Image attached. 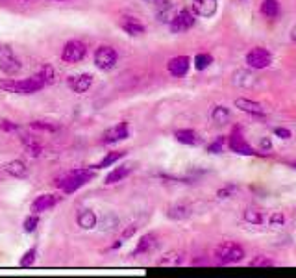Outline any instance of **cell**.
I'll use <instances>...</instances> for the list:
<instances>
[{"label": "cell", "instance_id": "14", "mask_svg": "<svg viewBox=\"0 0 296 278\" xmlns=\"http://www.w3.org/2000/svg\"><path fill=\"white\" fill-rule=\"evenodd\" d=\"M189 67H191V60L187 56H176L168 61V73L172 76H178V78L187 75Z\"/></svg>", "mask_w": 296, "mask_h": 278}, {"label": "cell", "instance_id": "12", "mask_svg": "<svg viewBox=\"0 0 296 278\" xmlns=\"http://www.w3.org/2000/svg\"><path fill=\"white\" fill-rule=\"evenodd\" d=\"M235 108H239L244 113H250V115H257V117L267 115V108L263 104H259V102L250 100V98H237Z\"/></svg>", "mask_w": 296, "mask_h": 278}, {"label": "cell", "instance_id": "43", "mask_svg": "<svg viewBox=\"0 0 296 278\" xmlns=\"http://www.w3.org/2000/svg\"><path fill=\"white\" fill-rule=\"evenodd\" d=\"M272 149V141H270L269 137H263L261 139V150H270Z\"/></svg>", "mask_w": 296, "mask_h": 278}, {"label": "cell", "instance_id": "40", "mask_svg": "<svg viewBox=\"0 0 296 278\" xmlns=\"http://www.w3.org/2000/svg\"><path fill=\"white\" fill-rule=\"evenodd\" d=\"M235 189H237L235 185H228V187H224V189L219 191V193H217V197H219V198H228Z\"/></svg>", "mask_w": 296, "mask_h": 278}, {"label": "cell", "instance_id": "33", "mask_svg": "<svg viewBox=\"0 0 296 278\" xmlns=\"http://www.w3.org/2000/svg\"><path fill=\"white\" fill-rule=\"evenodd\" d=\"M178 264H182V258H180L178 252H168V254H165L159 260V265H178Z\"/></svg>", "mask_w": 296, "mask_h": 278}, {"label": "cell", "instance_id": "6", "mask_svg": "<svg viewBox=\"0 0 296 278\" xmlns=\"http://www.w3.org/2000/svg\"><path fill=\"white\" fill-rule=\"evenodd\" d=\"M170 32L172 34H183V32H187L189 28L195 26V15L191 13L189 9H182V11H178L174 15V19L170 20Z\"/></svg>", "mask_w": 296, "mask_h": 278}, {"label": "cell", "instance_id": "21", "mask_svg": "<svg viewBox=\"0 0 296 278\" xmlns=\"http://www.w3.org/2000/svg\"><path fill=\"white\" fill-rule=\"evenodd\" d=\"M167 215L170 219H174V221H183V219H187L191 215V210L185 204H174V206L168 208Z\"/></svg>", "mask_w": 296, "mask_h": 278}, {"label": "cell", "instance_id": "5", "mask_svg": "<svg viewBox=\"0 0 296 278\" xmlns=\"http://www.w3.org/2000/svg\"><path fill=\"white\" fill-rule=\"evenodd\" d=\"M272 63V54L265 48H252L246 54V65L252 69H267Z\"/></svg>", "mask_w": 296, "mask_h": 278}, {"label": "cell", "instance_id": "17", "mask_svg": "<svg viewBox=\"0 0 296 278\" xmlns=\"http://www.w3.org/2000/svg\"><path fill=\"white\" fill-rule=\"evenodd\" d=\"M58 204V197H54V195H41L39 198H35L34 202H32V213L34 215H37V213H41V211H47L48 208H52V206H56Z\"/></svg>", "mask_w": 296, "mask_h": 278}, {"label": "cell", "instance_id": "10", "mask_svg": "<svg viewBox=\"0 0 296 278\" xmlns=\"http://www.w3.org/2000/svg\"><path fill=\"white\" fill-rule=\"evenodd\" d=\"M128 134H130L128 124H126V122H119V124H115V126H111L109 130L104 132V136H102V143L109 145V143L122 141V139H126V137H128Z\"/></svg>", "mask_w": 296, "mask_h": 278}, {"label": "cell", "instance_id": "41", "mask_svg": "<svg viewBox=\"0 0 296 278\" xmlns=\"http://www.w3.org/2000/svg\"><path fill=\"white\" fill-rule=\"evenodd\" d=\"M0 128L6 130V132H15V130H17V124H13L11 121H6V119H2V121H0Z\"/></svg>", "mask_w": 296, "mask_h": 278}, {"label": "cell", "instance_id": "4", "mask_svg": "<svg viewBox=\"0 0 296 278\" xmlns=\"http://www.w3.org/2000/svg\"><path fill=\"white\" fill-rule=\"evenodd\" d=\"M0 69H2V73H6L7 76L17 75L20 69H22L19 58L13 54L11 47H0Z\"/></svg>", "mask_w": 296, "mask_h": 278}, {"label": "cell", "instance_id": "26", "mask_svg": "<svg viewBox=\"0 0 296 278\" xmlns=\"http://www.w3.org/2000/svg\"><path fill=\"white\" fill-rule=\"evenodd\" d=\"M261 13L269 19H274L280 13V4L278 0H263L261 2Z\"/></svg>", "mask_w": 296, "mask_h": 278}, {"label": "cell", "instance_id": "22", "mask_svg": "<svg viewBox=\"0 0 296 278\" xmlns=\"http://www.w3.org/2000/svg\"><path fill=\"white\" fill-rule=\"evenodd\" d=\"M174 137L180 143H183V145H198L200 143V137H198L195 130H178Z\"/></svg>", "mask_w": 296, "mask_h": 278}, {"label": "cell", "instance_id": "34", "mask_svg": "<svg viewBox=\"0 0 296 278\" xmlns=\"http://www.w3.org/2000/svg\"><path fill=\"white\" fill-rule=\"evenodd\" d=\"M35 254H37V249H30L28 252H24V256L20 258V265H22V267H30V265H34Z\"/></svg>", "mask_w": 296, "mask_h": 278}, {"label": "cell", "instance_id": "45", "mask_svg": "<svg viewBox=\"0 0 296 278\" xmlns=\"http://www.w3.org/2000/svg\"><path fill=\"white\" fill-rule=\"evenodd\" d=\"M145 2H147V4H157L159 0H145Z\"/></svg>", "mask_w": 296, "mask_h": 278}, {"label": "cell", "instance_id": "16", "mask_svg": "<svg viewBox=\"0 0 296 278\" xmlns=\"http://www.w3.org/2000/svg\"><path fill=\"white\" fill-rule=\"evenodd\" d=\"M91 84H93V76L91 75H76L71 76V80H69L71 89L76 91V93H85L91 88Z\"/></svg>", "mask_w": 296, "mask_h": 278}, {"label": "cell", "instance_id": "32", "mask_svg": "<svg viewBox=\"0 0 296 278\" xmlns=\"http://www.w3.org/2000/svg\"><path fill=\"white\" fill-rule=\"evenodd\" d=\"M122 156H124V152H122V150H117V152H109L108 156H106L100 162V165H98V167H109V165H113L117 160H121Z\"/></svg>", "mask_w": 296, "mask_h": 278}, {"label": "cell", "instance_id": "28", "mask_svg": "<svg viewBox=\"0 0 296 278\" xmlns=\"http://www.w3.org/2000/svg\"><path fill=\"white\" fill-rule=\"evenodd\" d=\"M117 224H119V217L113 215V213H104V217L98 221L100 230H113Z\"/></svg>", "mask_w": 296, "mask_h": 278}, {"label": "cell", "instance_id": "42", "mask_svg": "<svg viewBox=\"0 0 296 278\" xmlns=\"http://www.w3.org/2000/svg\"><path fill=\"white\" fill-rule=\"evenodd\" d=\"M274 134H276L278 137H282V139H291V130L287 128H274Z\"/></svg>", "mask_w": 296, "mask_h": 278}, {"label": "cell", "instance_id": "24", "mask_svg": "<svg viewBox=\"0 0 296 278\" xmlns=\"http://www.w3.org/2000/svg\"><path fill=\"white\" fill-rule=\"evenodd\" d=\"M256 78L257 76H254L248 71H237L235 76H233V82L237 86H242V88H252L256 84Z\"/></svg>", "mask_w": 296, "mask_h": 278}, {"label": "cell", "instance_id": "47", "mask_svg": "<svg viewBox=\"0 0 296 278\" xmlns=\"http://www.w3.org/2000/svg\"><path fill=\"white\" fill-rule=\"evenodd\" d=\"M242 2H244V0H242Z\"/></svg>", "mask_w": 296, "mask_h": 278}, {"label": "cell", "instance_id": "9", "mask_svg": "<svg viewBox=\"0 0 296 278\" xmlns=\"http://www.w3.org/2000/svg\"><path fill=\"white\" fill-rule=\"evenodd\" d=\"M94 63L102 71H111L117 65V52L111 47H100L94 52Z\"/></svg>", "mask_w": 296, "mask_h": 278}, {"label": "cell", "instance_id": "13", "mask_svg": "<svg viewBox=\"0 0 296 278\" xmlns=\"http://www.w3.org/2000/svg\"><path fill=\"white\" fill-rule=\"evenodd\" d=\"M178 13L176 11V6L170 2V0H159L157 2V11H155V17H157V20L159 22H163V24H170V20L174 19V15Z\"/></svg>", "mask_w": 296, "mask_h": 278}, {"label": "cell", "instance_id": "3", "mask_svg": "<svg viewBox=\"0 0 296 278\" xmlns=\"http://www.w3.org/2000/svg\"><path fill=\"white\" fill-rule=\"evenodd\" d=\"M93 177H94V173L89 169L73 171V173H69V177L61 182V189L65 191V193H74L76 189H80L81 185H85Z\"/></svg>", "mask_w": 296, "mask_h": 278}, {"label": "cell", "instance_id": "25", "mask_svg": "<svg viewBox=\"0 0 296 278\" xmlns=\"http://www.w3.org/2000/svg\"><path fill=\"white\" fill-rule=\"evenodd\" d=\"M130 171H132V167H128V165H122V167H117V169H113V171H111V173L108 175V177H106V184H117V182H121L122 178L128 177Z\"/></svg>", "mask_w": 296, "mask_h": 278}, {"label": "cell", "instance_id": "2", "mask_svg": "<svg viewBox=\"0 0 296 278\" xmlns=\"http://www.w3.org/2000/svg\"><path fill=\"white\" fill-rule=\"evenodd\" d=\"M213 254L219 264H237L244 258V249L235 241H224L217 247Z\"/></svg>", "mask_w": 296, "mask_h": 278}, {"label": "cell", "instance_id": "1", "mask_svg": "<svg viewBox=\"0 0 296 278\" xmlns=\"http://www.w3.org/2000/svg\"><path fill=\"white\" fill-rule=\"evenodd\" d=\"M45 86V80L41 75H34L26 80H9V78H0V89L7 93H17V95H32L39 91Z\"/></svg>", "mask_w": 296, "mask_h": 278}, {"label": "cell", "instance_id": "23", "mask_svg": "<svg viewBox=\"0 0 296 278\" xmlns=\"http://www.w3.org/2000/svg\"><path fill=\"white\" fill-rule=\"evenodd\" d=\"M4 169H6L7 175H11V177H17V178L26 177V173H28L24 162H20V160H13V162L6 163V167H4Z\"/></svg>", "mask_w": 296, "mask_h": 278}, {"label": "cell", "instance_id": "44", "mask_svg": "<svg viewBox=\"0 0 296 278\" xmlns=\"http://www.w3.org/2000/svg\"><path fill=\"white\" fill-rule=\"evenodd\" d=\"M291 41H293V43H296V24L291 28Z\"/></svg>", "mask_w": 296, "mask_h": 278}, {"label": "cell", "instance_id": "18", "mask_svg": "<svg viewBox=\"0 0 296 278\" xmlns=\"http://www.w3.org/2000/svg\"><path fill=\"white\" fill-rule=\"evenodd\" d=\"M96 213L91 210H81L80 213H78V224H80L83 230H91V228H94L96 226Z\"/></svg>", "mask_w": 296, "mask_h": 278}, {"label": "cell", "instance_id": "38", "mask_svg": "<svg viewBox=\"0 0 296 278\" xmlns=\"http://www.w3.org/2000/svg\"><path fill=\"white\" fill-rule=\"evenodd\" d=\"M37 226H39L37 215H32V217H28L26 221H24V232H34Z\"/></svg>", "mask_w": 296, "mask_h": 278}, {"label": "cell", "instance_id": "27", "mask_svg": "<svg viewBox=\"0 0 296 278\" xmlns=\"http://www.w3.org/2000/svg\"><path fill=\"white\" fill-rule=\"evenodd\" d=\"M20 141H22V145L28 149V152L32 154V156H39L41 154V145H39V141L35 139L34 136H22L20 137Z\"/></svg>", "mask_w": 296, "mask_h": 278}, {"label": "cell", "instance_id": "20", "mask_svg": "<svg viewBox=\"0 0 296 278\" xmlns=\"http://www.w3.org/2000/svg\"><path fill=\"white\" fill-rule=\"evenodd\" d=\"M155 236L154 234H147V236H143L141 238V241L137 243V247H135V251H134V256H137V254H145V252H150L152 249L155 247Z\"/></svg>", "mask_w": 296, "mask_h": 278}, {"label": "cell", "instance_id": "37", "mask_svg": "<svg viewBox=\"0 0 296 278\" xmlns=\"http://www.w3.org/2000/svg\"><path fill=\"white\" fill-rule=\"evenodd\" d=\"M222 147H224V137H217V141L208 145V152H211V154H221Z\"/></svg>", "mask_w": 296, "mask_h": 278}, {"label": "cell", "instance_id": "36", "mask_svg": "<svg viewBox=\"0 0 296 278\" xmlns=\"http://www.w3.org/2000/svg\"><path fill=\"white\" fill-rule=\"evenodd\" d=\"M283 223H285V217H283V213H280V211H274V213L269 217V224L270 226H274V228L283 226Z\"/></svg>", "mask_w": 296, "mask_h": 278}, {"label": "cell", "instance_id": "46", "mask_svg": "<svg viewBox=\"0 0 296 278\" xmlns=\"http://www.w3.org/2000/svg\"><path fill=\"white\" fill-rule=\"evenodd\" d=\"M289 165H291V167H293V169H296V162H291Z\"/></svg>", "mask_w": 296, "mask_h": 278}, {"label": "cell", "instance_id": "30", "mask_svg": "<svg viewBox=\"0 0 296 278\" xmlns=\"http://www.w3.org/2000/svg\"><path fill=\"white\" fill-rule=\"evenodd\" d=\"M244 221L250 224H263V221H265V217H263V213L259 210H246L244 211Z\"/></svg>", "mask_w": 296, "mask_h": 278}, {"label": "cell", "instance_id": "39", "mask_svg": "<svg viewBox=\"0 0 296 278\" xmlns=\"http://www.w3.org/2000/svg\"><path fill=\"white\" fill-rule=\"evenodd\" d=\"M32 126H34V128H37V130H48V132H54V130H58V126H56V124H48V122H43V121H35Z\"/></svg>", "mask_w": 296, "mask_h": 278}, {"label": "cell", "instance_id": "29", "mask_svg": "<svg viewBox=\"0 0 296 278\" xmlns=\"http://www.w3.org/2000/svg\"><path fill=\"white\" fill-rule=\"evenodd\" d=\"M39 75L43 76L45 86H47V84H54L56 82V71H54V67H52V65H48V63H45V65L39 69Z\"/></svg>", "mask_w": 296, "mask_h": 278}, {"label": "cell", "instance_id": "7", "mask_svg": "<svg viewBox=\"0 0 296 278\" xmlns=\"http://www.w3.org/2000/svg\"><path fill=\"white\" fill-rule=\"evenodd\" d=\"M85 52H87V48L83 43L80 41H69L67 45L63 47V52H61V60L63 61H69V63H78L85 58Z\"/></svg>", "mask_w": 296, "mask_h": 278}, {"label": "cell", "instance_id": "31", "mask_svg": "<svg viewBox=\"0 0 296 278\" xmlns=\"http://www.w3.org/2000/svg\"><path fill=\"white\" fill-rule=\"evenodd\" d=\"M211 63H213V56H211V54H198L195 58V67L198 69V71L208 69Z\"/></svg>", "mask_w": 296, "mask_h": 278}, {"label": "cell", "instance_id": "8", "mask_svg": "<svg viewBox=\"0 0 296 278\" xmlns=\"http://www.w3.org/2000/svg\"><path fill=\"white\" fill-rule=\"evenodd\" d=\"M228 145L235 154H241V156H254V154H257L256 150L248 145V141L242 137V132L239 128H235L233 132H231Z\"/></svg>", "mask_w": 296, "mask_h": 278}, {"label": "cell", "instance_id": "19", "mask_svg": "<svg viewBox=\"0 0 296 278\" xmlns=\"http://www.w3.org/2000/svg\"><path fill=\"white\" fill-rule=\"evenodd\" d=\"M211 119H213V122L215 124H221V126H224V124H228L229 119H231V113H229V109L226 108V106H215L213 108V111H211Z\"/></svg>", "mask_w": 296, "mask_h": 278}, {"label": "cell", "instance_id": "35", "mask_svg": "<svg viewBox=\"0 0 296 278\" xmlns=\"http://www.w3.org/2000/svg\"><path fill=\"white\" fill-rule=\"evenodd\" d=\"M250 265H252V267H269V265H274V262L270 258H267V256L259 254V256H256V258L250 262Z\"/></svg>", "mask_w": 296, "mask_h": 278}, {"label": "cell", "instance_id": "11", "mask_svg": "<svg viewBox=\"0 0 296 278\" xmlns=\"http://www.w3.org/2000/svg\"><path fill=\"white\" fill-rule=\"evenodd\" d=\"M217 7H219V2L217 0H193V11L198 17H204V19H209L217 13Z\"/></svg>", "mask_w": 296, "mask_h": 278}, {"label": "cell", "instance_id": "15", "mask_svg": "<svg viewBox=\"0 0 296 278\" xmlns=\"http://www.w3.org/2000/svg\"><path fill=\"white\" fill-rule=\"evenodd\" d=\"M119 26L128 35H134V37L145 34V26H143L137 19H134V17H122V19L119 20Z\"/></svg>", "mask_w": 296, "mask_h": 278}]
</instances>
